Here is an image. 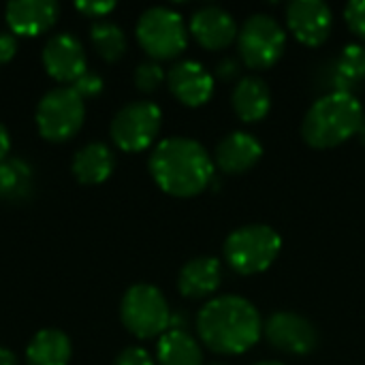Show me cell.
<instances>
[{"label":"cell","instance_id":"cell-29","mask_svg":"<svg viewBox=\"0 0 365 365\" xmlns=\"http://www.w3.org/2000/svg\"><path fill=\"white\" fill-rule=\"evenodd\" d=\"M75 9L81 11L83 15H90V17H105L109 11L115 9V2H111V0H96V2L86 0V2H77Z\"/></svg>","mask_w":365,"mask_h":365},{"label":"cell","instance_id":"cell-20","mask_svg":"<svg viewBox=\"0 0 365 365\" xmlns=\"http://www.w3.org/2000/svg\"><path fill=\"white\" fill-rule=\"evenodd\" d=\"M28 365H68L71 340L60 329H41L26 349Z\"/></svg>","mask_w":365,"mask_h":365},{"label":"cell","instance_id":"cell-11","mask_svg":"<svg viewBox=\"0 0 365 365\" xmlns=\"http://www.w3.org/2000/svg\"><path fill=\"white\" fill-rule=\"evenodd\" d=\"M287 26L299 43L319 47L329 38L334 13L323 0H293L287 6Z\"/></svg>","mask_w":365,"mask_h":365},{"label":"cell","instance_id":"cell-2","mask_svg":"<svg viewBox=\"0 0 365 365\" xmlns=\"http://www.w3.org/2000/svg\"><path fill=\"white\" fill-rule=\"evenodd\" d=\"M150 171L163 192L188 199L201 195L210 186L214 178V163L199 141L188 137H169L154 148L150 156Z\"/></svg>","mask_w":365,"mask_h":365},{"label":"cell","instance_id":"cell-25","mask_svg":"<svg viewBox=\"0 0 365 365\" xmlns=\"http://www.w3.org/2000/svg\"><path fill=\"white\" fill-rule=\"evenodd\" d=\"M165 79V71L158 62H143L135 71V86L141 92H154Z\"/></svg>","mask_w":365,"mask_h":365},{"label":"cell","instance_id":"cell-7","mask_svg":"<svg viewBox=\"0 0 365 365\" xmlns=\"http://www.w3.org/2000/svg\"><path fill=\"white\" fill-rule=\"evenodd\" d=\"M287 34L284 28L263 13L250 15L237 32V51L248 68H272L284 53Z\"/></svg>","mask_w":365,"mask_h":365},{"label":"cell","instance_id":"cell-15","mask_svg":"<svg viewBox=\"0 0 365 365\" xmlns=\"http://www.w3.org/2000/svg\"><path fill=\"white\" fill-rule=\"evenodd\" d=\"M60 15V6L53 0H15L6 4L4 17L11 34L38 36L49 30Z\"/></svg>","mask_w":365,"mask_h":365},{"label":"cell","instance_id":"cell-31","mask_svg":"<svg viewBox=\"0 0 365 365\" xmlns=\"http://www.w3.org/2000/svg\"><path fill=\"white\" fill-rule=\"evenodd\" d=\"M237 73V64H235V60H222L220 62V66H218V75L222 77V79H227V77H233Z\"/></svg>","mask_w":365,"mask_h":365},{"label":"cell","instance_id":"cell-28","mask_svg":"<svg viewBox=\"0 0 365 365\" xmlns=\"http://www.w3.org/2000/svg\"><path fill=\"white\" fill-rule=\"evenodd\" d=\"M113 365H154L150 353L141 346H128L124 349L118 357H115V364Z\"/></svg>","mask_w":365,"mask_h":365},{"label":"cell","instance_id":"cell-35","mask_svg":"<svg viewBox=\"0 0 365 365\" xmlns=\"http://www.w3.org/2000/svg\"><path fill=\"white\" fill-rule=\"evenodd\" d=\"M214 365H222V364H214Z\"/></svg>","mask_w":365,"mask_h":365},{"label":"cell","instance_id":"cell-19","mask_svg":"<svg viewBox=\"0 0 365 365\" xmlns=\"http://www.w3.org/2000/svg\"><path fill=\"white\" fill-rule=\"evenodd\" d=\"M115 167L113 152L105 143H88L73 158V175L79 184L94 186L105 182Z\"/></svg>","mask_w":365,"mask_h":365},{"label":"cell","instance_id":"cell-8","mask_svg":"<svg viewBox=\"0 0 365 365\" xmlns=\"http://www.w3.org/2000/svg\"><path fill=\"white\" fill-rule=\"evenodd\" d=\"M83 98L66 86L49 90L36 107V126L41 137L56 143L75 137L83 124Z\"/></svg>","mask_w":365,"mask_h":365},{"label":"cell","instance_id":"cell-5","mask_svg":"<svg viewBox=\"0 0 365 365\" xmlns=\"http://www.w3.org/2000/svg\"><path fill=\"white\" fill-rule=\"evenodd\" d=\"M120 319L124 327L139 340L163 336L171 327L169 304L152 284H135L124 293Z\"/></svg>","mask_w":365,"mask_h":365},{"label":"cell","instance_id":"cell-6","mask_svg":"<svg viewBox=\"0 0 365 365\" xmlns=\"http://www.w3.org/2000/svg\"><path fill=\"white\" fill-rule=\"evenodd\" d=\"M137 41L154 60H173L188 45V30L180 13L167 6H152L137 21Z\"/></svg>","mask_w":365,"mask_h":365},{"label":"cell","instance_id":"cell-17","mask_svg":"<svg viewBox=\"0 0 365 365\" xmlns=\"http://www.w3.org/2000/svg\"><path fill=\"white\" fill-rule=\"evenodd\" d=\"M220 282H222V265L214 257L190 259L178 276V289L188 299H203L214 295Z\"/></svg>","mask_w":365,"mask_h":365},{"label":"cell","instance_id":"cell-18","mask_svg":"<svg viewBox=\"0 0 365 365\" xmlns=\"http://www.w3.org/2000/svg\"><path fill=\"white\" fill-rule=\"evenodd\" d=\"M233 109L237 113L240 120L255 124L259 120H263L269 109H272V92L267 88V83L261 77L248 75L244 79L237 81V86L233 88V96H231Z\"/></svg>","mask_w":365,"mask_h":365},{"label":"cell","instance_id":"cell-23","mask_svg":"<svg viewBox=\"0 0 365 365\" xmlns=\"http://www.w3.org/2000/svg\"><path fill=\"white\" fill-rule=\"evenodd\" d=\"M32 190V169L21 158H6L0 163V199L21 201Z\"/></svg>","mask_w":365,"mask_h":365},{"label":"cell","instance_id":"cell-10","mask_svg":"<svg viewBox=\"0 0 365 365\" xmlns=\"http://www.w3.org/2000/svg\"><path fill=\"white\" fill-rule=\"evenodd\" d=\"M267 342L287 355H308L317 349L319 334L314 325L295 312H276L263 325Z\"/></svg>","mask_w":365,"mask_h":365},{"label":"cell","instance_id":"cell-26","mask_svg":"<svg viewBox=\"0 0 365 365\" xmlns=\"http://www.w3.org/2000/svg\"><path fill=\"white\" fill-rule=\"evenodd\" d=\"M344 19L349 28L365 41V0H353L344 9Z\"/></svg>","mask_w":365,"mask_h":365},{"label":"cell","instance_id":"cell-27","mask_svg":"<svg viewBox=\"0 0 365 365\" xmlns=\"http://www.w3.org/2000/svg\"><path fill=\"white\" fill-rule=\"evenodd\" d=\"M73 90L81 96V98H94L103 92V79L96 75V73H90L86 71L75 83H73Z\"/></svg>","mask_w":365,"mask_h":365},{"label":"cell","instance_id":"cell-9","mask_svg":"<svg viewBox=\"0 0 365 365\" xmlns=\"http://www.w3.org/2000/svg\"><path fill=\"white\" fill-rule=\"evenodd\" d=\"M163 111L156 103L135 101L124 105L111 120V139L124 152L148 150L160 133Z\"/></svg>","mask_w":365,"mask_h":365},{"label":"cell","instance_id":"cell-4","mask_svg":"<svg viewBox=\"0 0 365 365\" xmlns=\"http://www.w3.org/2000/svg\"><path fill=\"white\" fill-rule=\"evenodd\" d=\"M282 250V237L267 225H246L225 240V259L242 276L261 274L272 267Z\"/></svg>","mask_w":365,"mask_h":365},{"label":"cell","instance_id":"cell-34","mask_svg":"<svg viewBox=\"0 0 365 365\" xmlns=\"http://www.w3.org/2000/svg\"><path fill=\"white\" fill-rule=\"evenodd\" d=\"M257 365H284V364H280V361H263V364H257Z\"/></svg>","mask_w":365,"mask_h":365},{"label":"cell","instance_id":"cell-1","mask_svg":"<svg viewBox=\"0 0 365 365\" xmlns=\"http://www.w3.org/2000/svg\"><path fill=\"white\" fill-rule=\"evenodd\" d=\"M201 342L218 355H242L250 351L261 334L259 310L240 295H222L207 302L197 314Z\"/></svg>","mask_w":365,"mask_h":365},{"label":"cell","instance_id":"cell-13","mask_svg":"<svg viewBox=\"0 0 365 365\" xmlns=\"http://www.w3.org/2000/svg\"><path fill=\"white\" fill-rule=\"evenodd\" d=\"M171 94L186 107H203L214 94V79L203 64L195 60H182L171 66L169 75Z\"/></svg>","mask_w":365,"mask_h":365},{"label":"cell","instance_id":"cell-24","mask_svg":"<svg viewBox=\"0 0 365 365\" xmlns=\"http://www.w3.org/2000/svg\"><path fill=\"white\" fill-rule=\"evenodd\" d=\"M90 38H92L96 53L107 62L120 60L126 51V34L113 21H107V19L94 21V26L90 30Z\"/></svg>","mask_w":365,"mask_h":365},{"label":"cell","instance_id":"cell-21","mask_svg":"<svg viewBox=\"0 0 365 365\" xmlns=\"http://www.w3.org/2000/svg\"><path fill=\"white\" fill-rule=\"evenodd\" d=\"M158 365H203L199 342L184 329H169L156 346Z\"/></svg>","mask_w":365,"mask_h":365},{"label":"cell","instance_id":"cell-12","mask_svg":"<svg viewBox=\"0 0 365 365\" xmlns=\"http://www.w3.org/2000/svg\"><path fill=\"white\" fill-rule=\"evenodd\" d=\"M43 66L49 77L62 83H75L86 73V53L73 34H56L43 47Z\"/></svg>","mask_w":365,"mask_h":365},{"label":"cell","instance_id":"cell-32","mask_svg":"<svg viewBox=\"0 0 365 365\" xmlns=\"http://www.w3.org/2000/svg\"><path fill=\"white\" fill-rule=\"evenodd\" d=\"M9 150H11V139H9V133H6V128L0 124V163H4V160H6V154H9Z\"/></svg>","mask_w":365,"mask_h":365},{"label":"cell","instance_id":"cell-33","mask_svg":"<svg viewBox=\"0 0 365 365\" xmlns=\"http://www.w3.org/2000/svg\"><path fill=\"white\" fill-rule=\"evenodd\" d=\"M0 365H17V357L9 349L0 346Z\"/></svg>","mask_w":365,"mask_h":365},{"label":"cell","instance_id":"cell-3","mask_svg":"<svg viewBox=\"0 0 365 365\" xmlns=\"http://www.w3.org/2000/svg\"><path fill=\"white\" fill-rule=\"evenodd\" d=\"M364 107L355 94L329 92L321 96L304 115L302 137L310 148H338L364 130Z\"/></svg>","mask_w":365,"mask_h":365},{"label":"cell","instance_id":"cell-30","mask_svg":"<svg viewBox=\"0 0 365 365\" xmlns=\"http://www.w3.org/2000/svg\"><path fill=\"white\" fill-rule=\"evenodd\" d=\"M17 53V41L11 32H0V64H6Z\"/></svg>","mask_w":365,"mask_h":365},{"label":"cell","instance_id":"cell-22","mask_svg":"<svg viewBox=\"0 0 365 365\" xmlns=\"http://www.w3.org/2000/svg\"><path fill=\"white\" fill-rule=\"evenodd\" d=\"M331 81L338 92L355 94V90H359V86L365 81V45L351 43L342 49L336 60Z\"/></svg>","mask_w":365,"mask_h":365},{"label":"cell","instance_id":"cell-14","mask_svg":"<svg viewBox=\"0 0 365 365\" xmlns=\"http://www.w3.org/2000/svg\"><path fill=\"white\" fill-rule=\"evenodd\" d=\"M190 34L195 41L212 51L227 49L233 41H237V24L233 15L220 6H201L190 17Z\"/></svg>","mask_w":365,"mask_h":365},{"label":"cell","instance_id":"cell-16","mask_svg":"<svg viewBox=\"0 0 365 365\" xmlns=\"http://www.w3.org/2000/svg\"><path fill=\"white\" fill-rule=\"evenodd\" d=\"M263 156V145L250 133L235 130L220 139L216 145V165L229 175H242L250 171Z\"/></svg>","mask_w":365,"mask_h":365}]
</instances>
